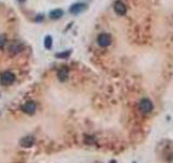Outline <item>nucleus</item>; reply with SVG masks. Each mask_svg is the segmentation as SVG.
Here are the masks:
<instances>
[{
    "label": "nucleus",
    "mask_w": 173,
    "mask_h": 163,
    "mask_svg": "<svg viewBox=\"0 0 173 163\" xmlns=\"http://www.w3.org/2000/svg\"><path fill=\"white\" fill-rule=\"evenodd\" d=\"M18 2H21V3H24V2L26 1V0H18Z\"/></svg>",
    "instance_id": "obj_15"
},
{
    "label": "nucleus",
    "mask_w": 173,
    "mask_h": 163,
    "mask_svg": "<svg viewBox=\"0 0 173 163\" xmlns=\"http://www.w3.org/2000/svg\"><path fill=\"white\" fill-rule=\"evenodd\" d=\"M22 47L23 46L18 43V41H15V43H13L12 45H11L10 49L14 51V54H16V52H20V51L22 50Z\"/></svg>",
    "instance_id": "obj_10"
},
{
    "label": "nucleus",
    "mask_w": 173,
    "mask_h": 163,
    "mask_svg": "<svg viewBox=\"0 0 173 163\" xmlns=\"http://www.w3.org/2000/svg\"><path fill=\"white\" fill-rule=\"evenodd\" d=\"M5 43H7V39H5V35H0V47H2Z\"/></svg>",
    "instance_id": "obj_13"
},
{
    "label": "nucleus",
    "mask_w": 173,
    "mask_h": 163,
    "mask_svg": "<svg viewBox=\"0 0 173 163\" xmlns=\"http://www.w3.org/2000/svg\"><path fill=\"white\" fill-rule=\"evenodd\" d=\"M43 19H45V16H43L42 14H39V16H38L37 18L35 19V20H36V22H40V21L43 20Z\"/></svg>",
    "instance_id": "obj_14"
},
{
    "label": "nucleus",
    "mask_w": 173,
    "mask_h": 163,
    "mask_svg": "<svg viewBox=\"0 0 173 163\" xmlns=\"http://www.w3.org/2000/svg\"><path fill=\"white\" fill-rule=\"evenodd\" d=\"M62 16H63V11L61 10V9H55V10H53L50 12V18L53 19V20H58V19H60Z\"/></svg>",
    "instance_id": "obj_9"
},
{
    "label": "nucleus",
    "mask_w": 173,
    "mask_h": 163,
    "mask_svg": "<svg viewBox=\"0 0 173 163\" xmlns=\"http://www.w3.org/2000/svg\"><path fill=\"white\" fill-rule=\"evenodd\" d=\"M15 76L14 74L11 73V72H3L1 75H0V82L1 84L5 85V86H9L14 82Z\"/></svg>",
    "instance_id": "obj_2"
},
{
    "label": "nucleus",
    "mask_w": 173,
    "mask_h": 163,
    "mask_svg": "<svg viewBox=\"0 0 173 163\" xmlns=\"http://www.w3.org/2000/svg\"><path fill=\"white\" fill-rule=\"evenodd\" d=\"M70 56V51H65V52H61V54H56L55 57L58 59H66Z\"/></svg>",
    "instance_id": "obj_12"
},
{
    "label": "nucleus",
    "mask_w": 173,
    "mask_h": 163,
    "mask_svg": "<svg viewBox=\"0 0 173 163\" xmlns=\"http://www.w3.org/2000/svg\"><path fill=\"white\" fill-rule=\"evenodd\" d=\"M87 9V5L85 3H81V2H78L73 5L72 7L69 8V12L73 13V14H78V13L82 12Z\"/></svg>",
    "instance_id": "obj_5"
},
{
    "label": "nucleus",
    "mask_w": 173,
    "mask_h": 163,
    "mask_svg": "<svg viewBox=\"0 0 173 163\" xmlns=\"http://www.w3.org/2000/svg\"><path fill=\"white\" fill-rule=\"evenodd\" d=\"M22 110L24 111L25 113H27V114H34L36 111V105L35 102L33 101H28L26 102L25 105L22 107Z\"/></svg>",
    "instance_id": "obj_6"
},
{
    "label": "nucleus",
    "mask_w": 173,
    "mask_h": 163,
    "mask_svg": "<svg viewBox=\"0 0 173 163\" xmlns=\"http://www.w3.org/2000/svg\"><path fill=\"white\" fill-rule=\"evenodd\" d=\"M98 43L101 47H107L111 43V37L108 34H100L98 37Z\"/></svg>",
    "instance_id": "obj_3"
},
{
    "label": "nucleus",
    "mask_w": 173,
    "mask_h": 163,
    "mask_svg": "<svg viewBox=\"0 0 173 163\" xmlns=\"http://www.w3.org/2000/svg\"><path fill=\"white\" fill-rule=\"evenodd\" d=\"M45 47L47 49H51L52 47V37L51 36H47L45 38Z\"/></svg>",
    "instance_id": "obj_11"
},
{
    "label": "nucleus",
    "mask_w": 173,
    "mask_h": 163,
    "mask_svg": "<svg viewBox=\"0 0 173 163\" xmlns=\"http://www.w3.org/2000/svg\"><path fill=\"white\" fill-rule=\"evenodd\" d=\"M114 9H115V12L117 13L118 16H123L127 12V7H125V3L121 1V0H117L114 5Z\"/></svg>",
    "instance_id": "obj_4"
},
{
    "label": "nucleus",
    "mask_w": 173,
    "mask_h": 163,
    "mask_svg": "<svg viewBox=\"0 0 173 163\" xmlns=\"http://www.w3.org/2000/svg\"><path fill=\"white\" fill-rule=\"evenodd\" d=\"M58 78H60V81H62V82L66 81L67 77H68V70L66 69V68L61 69L58 73Z\"/></svg>",
    "instance_id": "obj_8"
},
{
    "label": "nucleus",
    "mask_w": 173,
    "mask_h": 163,
    "mask_svg": "<svg viewBox=\"0 0 173 163\" xmlns=\"http://www.w3.org/2000/svg\"><path fill=\"white\" fill-rule=\"evenodd\" d=\"M138 109L142 113L144 114H148V113H151L154 109V105L153 102L151 101L149 99H142L140 102V105H138Z\"/></svg>",
    "instance_id": "obj_1"
},
{
    "label": "nucleus",
    "mask_w": 173,
    "mask_h": 163,
    "mask_svg": "<svg viewBox=\"0 0 173 163\" xmlns=\"http://www.w3.org/2000/svg\"><path fill=\"white\" fill-rule=\"evenodd\" d=\"M35 143V138L33 136H26V137L22 138L21 139V146L22 147H25V148H28V147H32Z\"/></svg>",
    "instance_id": "obj_7"
}]
</instances>
